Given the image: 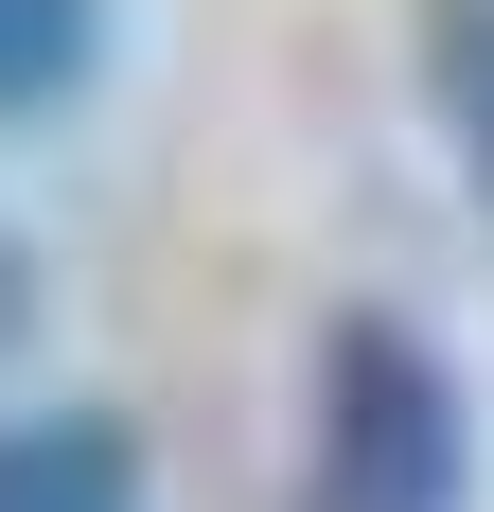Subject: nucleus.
Listing matches in <instances>:
<instances>
[{
  "instance_id": "1",
  "label": "nucleus",
  "mask_w": 494,
  "mask_h": 512,
  "mask_svg": "<svg viewBox=\"0 0 494 512\" xmlns=\"http://www.w3.org/2000/svg\"><path fill=\"white\" fill-rule=\"evenodd\" d=\"M300 512H477V371H459L406 301H336L318 318Z\"/></svg>"
},
{
  "instance_id": "2",
  "label": "nucleus",
  "mask_w": 494,
  "mask_h": 512,
  "mask_svg": "<svg viewBox=\"0 0 494 512\" xmlns=\"http://www.w3.org/2000/svg\"><path fill=\"white\" fill-rule=\"evenodd\" d=\"M0 512H142V424L124 407H18L0 424Z\"/></svg>"
},
{
  "instance_id": "3",
  "label": "nucleus",
  "mask_w": 494,
  "mask_h": 512,
  "mask_svg": "<svg viewBox=\"0 0 494 512\" xmlns=\"http://www.w3.org/2000/svg\"><path fill=\"white\" fill-rule=\"evenodd\" d=\"M124 53V0H0V142L18 124H71Z\"/></svg>"
},
{
  "instance_id": "4",
  "label": "nucleus",
  "mask_w": 494,
  "mask_h": 512,
  "mask_svg": "<svg viewBox=\"0 0 494 512\" xmlns=\"http://www.w3.org/2000/svg\"><path fill=\"white\" fill-rule=\"evenodd\" d=\"M424 124H442L459 195L494 212V0H424Z\"/></svg>"
},
{
  "instance_id": "5",
  "label": "nucleus",
  "mask_w": 494,
  "mask_h": 512,
  "mask_svg": "<svg viewBox=\"0 0 494 512\" xmlns=\"http://www.w3.org/2000/svg\"><path fill=\"white\" fill-rule=\"evenodd\" d=\"M36 301H53V265L18 248V230H0V354H18V336H36Z\"/></svg>"
}]
</instances>
